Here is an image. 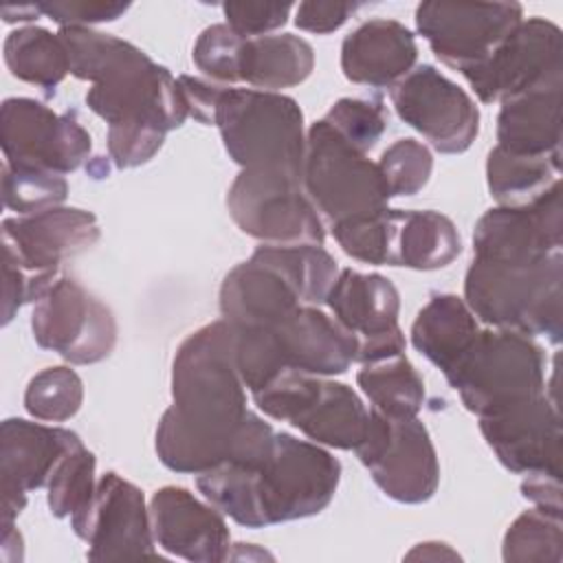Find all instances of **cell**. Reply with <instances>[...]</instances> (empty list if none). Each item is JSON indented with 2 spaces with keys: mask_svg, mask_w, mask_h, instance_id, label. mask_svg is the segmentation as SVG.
Returning <instances> with one entry per match:
<instances>
[{
  "mask_svg": "<svg viewBox=\"0 0 563 563\" xmlns=\"http://www.w3.org/2000/svg\"><path fill=\"white\" fill-rule=\"evenodd\" d=\"M275 431L246 407L235 365V330L224 319L191 332L172 361V405L156 427L158 460L200 475L220 464H260Z\"/></svg>",
  "mask_w": 563,
  "mask_h": 563,
  "instance_id": "obj_1",
  "label": "cell"
},
{
  "mask_svg": "<svg viewBox=\"0 0 563 563\" xmlns=\"http://www.w3.org/2000/svg\"><path fill=\"white\" fill-rule=\"evenodd\" d=\"M341 462L321 444L275 433L257 466L220 464L196 477L202 497L244 528L319 515L334 497Z\"/></svg>",
  "mask_w": 563,
  "mask_h": 563,
  "instance_id": "obj_2",
  "label": "cell"
},
{
  "mask_svg": "<svg viewBox=\"0 0 563 563\" xmlns=\"http://www.w3.org/2000/svg\"><path fill=\"white\" fill-rule=\"evenodd\" d=\"M70 57V75L90 81L88 108L108 128H154L172 132L189 117L178 79L139 46L95 31L64 26L57 31Z\"/></svg>",
  "mask_w": 563,
  "mask_h": 563,
  "instance_id": "obj_3",
  "label": "cell"
},
{
  "mask_svg": "<svg viewBox=\"0 0 563 563\" xmlns=\"http://www.w3.org/2000/svg\"><path fill=\"white\" fill-rule=\"evenodd\" d=\"M471 312L490 328L561 343L563 253L534 264H508L473 257L464 275Z\"/></svg>",
  "mask_w": 563,
  "mask_h": 563,
  "instance_id": "obj_4",
  "label": "cell"
},
{
  "mask_svg": "<svg viewBox=\"0 0 563 563\" xmlns=\"http://www.w3.org/2000/svg\"><path fill=\"white\" fill-rule=\"evenodd\" d=\"M352 363H356V341L332 317L308 303L271 328L235 330V365L251 394L284 369L336 376Z\"/></svg>",
  "mask_w": 563,
  "mask_h": 563,
  "instance_id": "obj_5",
  "label": "cell"
},
{
  "mask_svg": "<svg viewBox=\"0 0 563 563\" xmlns=\"http://www.w3.org/2000/svg\"><path fill=\"white\" fill-rule=\"evenodd\" d=\"M229 158L242 169L284 172L301 178L306 132L303 112L282 92L229 86L216 110Z\"/></svg>",
  "mask_w": 563,
  "mask_h": 563,
  "instance_id": "obj_6",
  "label": "cell"
},
{
  "mask_svg": "<svg viewBox=\"0 0 563 563\" xmlns=\"http://www.w3.org/2000/svg\"><path fill=\"white\" fill-rule=\"evenodd\" d=\"M545 352L532 336L486 328L444 378L482 418L545 394Z\"/></svg>",
  "mask_w": 563,
  "mask_h": 563,
  "instance_id": "obj_7",
  "label": "cell"
},
{
  "mask_svg": "<svg viewBox=\"0 0 563 563\" xmlns=\"http://www.w3.org/2000/svg\"><path fill=\"white\" fill-rule=\"evenodd\" d=\"M251 396L268 418L288 422L314 444L330 449H356L369 420L350 385L297 369H284Z\"/></svg>",
  "mask_w": 563,
  "mask_h": 563,
  "instance_id": "obj_8",
  "label": "cell"
},
{
  "mask_svg": "<svg viewBox=\"0 0 563 563\" xmlns=\"http://www.w3.org/2000/svg\"><path fill=\"white\" fill-rule=\"evenodd\" d=\"M301 185L330 227L387 207L389 194L378 165L347 143L325 119L306 132Z\"/></svg>",
  "mask_w": 563,
  "mask_h": 563,
  "instance_id": "obj_9",
  "label": "cell"
},
{
  "mask_svg": "<svg viewBox=\"0 0 563 563\" xmlns=\"http://www.w3.org/2000/svg\"><path fill=\"white\" fill-rule=\"evenodd\" d=\"M238 229L264 244H321L325 229L301 178L268 169H240L227 191Z\"/></svg>",
  "mask_w": 563,
  "mask_h": 563,
  "instance_id": "obj_10",
  "label": "cell"
},
{
  "mask_svg": "<svg viewBox=\"0 0 563 563\" xmlns=\"http://www.w3.org/2000/svg\"><path fill=\"white\" fill-rule=\"evenodd\" d=\"M31 332L40 347L73 365L99 363L117 345L112 310L66 273H57L35 297Z\"/></svg>",
  "mask_w": 563,
  "mask_h": 563,
  "instance_id": "obj_11",
  "label": "cell"
},
{
  "mask_svg": "<svg viewBox=\"0 0 563 563\" xmlns=\"http://www.w3.org/2000/svg\"><path fill=\"white\" fill-rule=\"evenodd\" d=\"M354 451L374 484L394 501L422 504L438 490V453L418 416L396 420L369 409L365 435Z\"/></svg>",
  "mask_w": 563,
  "mask_h": 563,
  "instance_id": "obj_12",
  "label": "cell"
},
{
  "mask_svg": "<svg viewBox=\"0 0 563 563\" xmlns=\"http://www.w3.org/2000/svg\"><path fill=\"white\" fill-rule=\"evenodd\" d=\"M0 147L11 167L64 176L84 165L92 139L75 112L57 114L35 99L9 97L0 106Z\"/></svg>",
  "mask_w": 563,
  "mask_h": 563,
  "instance_id": "obj_13",
  "label": "cell"
},
{
  "mask_svg": "<svg viewBox=\"0 0 563 563\" xmlns=\"http://www.w3.org/2000/svg\"><path fill=\"white\" fill-rule=\"evenodd\" d=\"M523 20L517 2H420L416 29L433 55L462 75L479 66Z\"/></svg>",
  "mask_w": 563,
  "mask_h": 563,
  "instance_id": "obj_14",
  "label": "cell"
},
{
  "mask_svg": "<svg viewBox=\"0 0 563 563\" xmlns=\"http://www.w3.org/2000/svg\"><path fill=\"white\" fill-rule=\"evenodd\" d=\"M396 114L440 154L466 152L479 132L473 97L431 64L413 66L389 88Z\"/></svg>",
  "mask_w": 563,
  "mask_h": 563,
  "instance_id": "obj_15",
  "label": "cell"
},
{
  "mask_svg": "<svg viewBox=\"0 0 563 563\" xmlns=\"http://www.w3.org/2000/svg\"><path fill=\"white\" fill-rule=\"evenodd\" d=\"M561 29L545 18H528L464 79L482 103H501L561 79Z\"/></svg>",
  "mask_w": 563,
  "mask_h": 563,
  "instance_id": "obj_16",
  "label": "cell"
},
{
  "mask_svg": "<svg viewBox=\"0 0 563 563\" xmlns=\"http://www.w3.org/2000/svg\"><path fill=\"white\" fill-rule=\"evenodd\" d=\"M73 532L88 543L90 561L156 556L150 506L143 490L114 471L97 479L90 504L70 517Z\"/></svg>",
  "mask_w": 563,
  "mask_h": 563,
  "instance_id": "obj_17",
  "label": "cell"
},
{
  "mask_svg": "<svg viewBox=\"0 0 563 563\" xmlns=\"http://www.w3.org/2000/svg\"><path fill=\"white\" fill-rule=\"evenodd\" d=\"M332 319L356 341V363H372L405 352L398 325L400 295L380 273L339 271L325 299Z\"/></svg>",
  "mask_w": 563,
  "mask_h": 563,
  "instance_id": "obj_18",
  "label": "cell"
},
{
  "mask_svg": "<svg viewBox=\"0 0 563 563\" xmlns=\"http://www.w3.org/2000/svg\"><path fill=\"white\" fill-rule=\"evenodd\" d=\"M561 183L528 205L488 209L473 231V257L534 264L561 251Z\"/></svg>",
  "mask_w": 563,
  "mask_h": 563,
  "instance_id": "obj_19",
  "label": "cell"
},
{
  "mask_svg": "<svg viewBox=\"0 0 563 563\" xmlns=\"http://www.w3.org/2000/svg\"><path fill=\"white\" fill-rule=\"evenodd\" d=\"M101 238L97 216L79 207H53L2 220V260L37 277L92 249Z\"/></svg>",
  "mask_w": 563,
  "mask_h": 563,
  "instance_id": "obj_20",
  "label": "cell"
},
{
  "mask_svg": "<svg viewBox=\"0 0 563 563\" xmlns=\"http://www.w3.org/2000/svg\"><path fill=\"white\" fill-rule=\"evenodd\" d=\"M479 431L508 471L561 477V418L548 394L482 416Z\"/></svg>",
  "mask_w": 563,
  "mask_h": 563,
  "instance_id": "obj_21",
  "label": "cell"
},
{
  "mask_svg": "<svg viewBox=\"0 0 563 563\" xmlns=\"http://www.w3.org/2000/svg\"><path fill=\"white\" fill-rule=\"evenodd\" d=\"M81 442L62 427L7 418L0 427V526L13 523L26 506V493L48 484L57 462Z\"/></svg>",
  "mask_w": 563,
  "mask_h": 563,
  "instance_id": "obj_22",
  "label": "cell"
},
{
  "mask_svg": "<svg viewBox=\"0 0 563 563\" xmlns=\"http://www.w3.org/2000/svg\"><path fill=\"white\" fill-rule=\"evenodd\" d=\"M150 519L156 545L174 556L196 563L229 556L231 534L222 512L183 486L158 488L150 499Z\"/></svg>",
  "mask_w": 563,
  "mask_h": 563,
  "instance_id": "obj_23",
  "label": "cell"
},
{
  "mask_svg": "<svg viewBox=\"0 0 563 563\" xmlns=\"http://www.w3.org/2000/svg\"><path fill=\"white\" fill-rule=\"evenodd\" d=\"M218 306L227 323L235 330H246L279 323L301 306V299L275 266L251 255L224 275Z\"/></svg>",
  "mask_w": 563,
  "mask_h": 563,
  "instance_id": "obj_24",
  "label": "cell"
},
{
  "mask_svg": "<svg viewBox=\"0 0 563 563\" xmlns=\"http://www.w3.org/2000/svg\"><path fill=\"white\" fill-rule=\"evenodd\" d=\"M416 59V37L398 20H367L345 35L341 44L345 79L369 88H391L413 70Z\"/></svg>",
  "mask_w": 563,
  "mask_h": 563,
  "instance_id": "obj_25",
  "label": "cell"
},
{
  "mask_svg": "<svg viewBox=\"0 0 563 563\" xmlns=\"http://www.w3.org/2000/svg\"><path fill=\"white\" fill-rule=\"evenodd\" d=\"M561 88L552 81L501 101L497 147L521 156L561 154Z\"/></svg>",
  "mask_w": 563,
  "mask_h": 563,
  "instance_id": "obj_26",
  "label": "cell"
},
{
  "mask_svg": "<svg viewBox=\"0 0 563 563\" xmlns=\"http://www.w3.org/2000/svg\"><path fill=\"white\" fill-rule=\"evenodd\" d=\"M477 317L453 292L433 295L411 323V345L444 376L460 363L479 334Z\"/></svg>",
  "mask_w": 563,
  "mask_h": 563,
  "instance_id": "obj_27",
  "label": "cell"
},
{
  "mask_svg": "<svg viewBox=\"0 0 563 563\" xmlns=\"http://www.w3.org/2000/svg\"><path fill=\"white\" fill-rule=\"evenodd\" d=\"M312 68V46L292 33L244 37L238 59L240 81L268 92L299 86L310 77Z\"/></svg>",
  "mask_w": 563,
  "mask_h": 563,
  "instance_id": "obj_28",
  "label": "cell"
},
{
  "mask_svg": "<svg viewBox=\"0 0 563 563\" xmlns=\"http://www.w3.org/2000/svg\"><path fill=\"white\" fill-rule=\"evenodd\" d=\"M460 251L462 240L451 218L433 209H400L394 240V266L435 271L449 266Z\"/></svg>",
  "mask_w": 563,
  "mask_h": 563,
  "instance_id": "obj_29",
  "label": "cell"
},
{
  "mask_svg": "<svg viewBox=\"0 0 563 563\" xmlns=\"http://www.w3.org/2000/svg\"><path fill=\"white\" fill-rule=\"evenodd\" d=\"M561 154L521 156L493 147L486 158V185L499 207L528 205L559 183Z\"/></svg>",
  "mask_w": 563,
  "mask_h": 563,
  "instance_id": "obj_30",
  "label": "cell"
},
{
  "mask_svg": "<svg viewBox=\"0 0 563 563\" xmlns=\"http://www.w3.org/2000/svg\"><path fill=\"white\" fill-rule=\"evenodd\" d=\"M4 64L9 73L26 84L53 92L70 73V57L59 33L42 26H22L4 40Z\"/></svg>",
  "mask_w": 563,
  "mask_h": 563,
  "instance_id": "obj_31",
  "label": "cell"
},
{
  "mask_svg": "<svg viewBox=\"0 0 563 563\" xmlns=\"http://www.w3.org/2000/svg\"><path fill=\"white\" fill-rule=\"evenodd\" d=\"M356 383L372 409L387 418H416L424 405V383L405 352L363 363Z\"/></svg>",
  "mask_w": 563,
  "mask_h": 563,
  "instance_id": "obj_32",
  "label": "cell"
},
{
  "mask_svg": "<svg viewBox=\"0 0 563 563\" xmlns=\"http://www.w3.org/2000/svg\"><path fill=\"white\" fill-rule=\"evenodd\" d=\"M253 255L275 266L308 306L325 303L339 277L336 260L321 244H262Z\"/></svg>",
  "mask_w": 563,
  "mask_h": 563,
  "instance_id": "obj_33",
  "label": "cell"
},
{
  "mask_svg": "<svg viewBox=\"0 0 563 563\" xmlns=\"http://www.w3.org/2000/svg\"><path fill=\"white\" fill-rule=\"evenodd\" d=\"M400 209H380L332 224V235L345 255L374 264L394 266V240L398 231Z\"/></svg>",
  "mask_w": 563,
  "mask_h": 563,
  "instance_id": "obj_34",
  "label": "cell"
},
{
  "mask_svg": "<svg viewBox=\"0 0 563 563\" xmlns=\"http://www.w3.org/2000/svg\"><path fill=\"white\" fill-rule=\"evenodd\" d=\"M501 559L506 563H561V517L543 512L539 508L521 512L504 534Z\"/></svg>",
  "mask_w": 563,
  "mask_h": 563,
  "instance_id": "obj_35",
  "label": "cell"
},
{
  "mask_svg": "<svg viewBox=\"0 0 563 563\" xmlns=\"http://www.w3.org/2000/svg\"><path fill=\"white\" fill-rule=\"evenodd\" d=\"M95 453L79 442L55 466L46 484V501L55 517H73L81 512L97 490Z\"/></svg>",
  "mask_w": 563,
  "mask_h": 563,
  "instance_id": "obj_36",
  "label": "cell"
},
{
  "mask_svg": "<svg viewBox=\"0 0 563 563\" xmlns=\"http://www.w3.org/2000/svg\"><path fill=\"white\" fill-rule=\"evenodd\" d=\"M84 402V383L66 365L37 372L24 389V409L42 422L70 420Z\"/></svg>",
  "mask_w": 563,
  "mask_h": 563,
  "instance_id": "obj_37",
  "label": "cell"
},
{
  "mask_svg": "<svg viewBox=\"0 0 563 563\" xmlns=\"http://www.w3.org/2000/svg\"><path fill=\"white\" fill-rule=\"evenodd\" d=\"M68 196V183L62 174L42 169H22L2 165V200L18 216L40 213L59 207Z\"/></svg>",
  "mask_w": 563,
  "mask_h": 563,
  "instance_id": "obj_38",
  "label": "cell"
},
{
  "mask_svg": "<svg viewBox=\"0 0 563 563\" xmlns=\"http://www.w3.org/2000/svg\"><path fill=\"white\" fill-rule=\"evenodd\" d=\"M376 165L389 198L413 196L429 183L433 172V156L420 141L398 139L380 154Z\"/></svg>",
  "mask_w": 563,
  "mask_h": 563,
  "instance_id": "obj_39",
  "label": "cell"
},
{
  "mask_svg": "<svg viewBox=\"0 0 563 563\" xmlns=\"http://www.w3.org/2000/svg\"><path fill=\"white\" fill-rule=\"evenodd\" d=\"M347 143L369 152L387 130V110L380 99H339L323 117Z\"/></svg>",
  "mask_w": 563,
  "mask_h": 563,
  "instance_id": "obj_40",
  "label": "cell"
},
{
  "mask_svg": "<svg viewBox=\"0 0 563 563\" xmlns=\"http://www.w3.org/2000/svg\"><path fill=\"white\" fill-rule=\"evenodd\" d=\"M244 37L238 35L227 22L207 26L191 51V59L202 75L216 84L233 86L240 81L238 59Z\"/></svg>",
  "mask_w": 563,
  "mask_h": 563,
  "instance_id": "obj_41",
  "label": "cell"
},
{
  "mask_svg": "<svg viewBox=\"0 0 563 563\" xmlns=\"http://www.w3.org/2000/svg\"><path fill=\"white\" fill-rule=\"evenodd\" d=\"M292 11L290 2H224L227 24L242 37H262L286 24Z\"/></svg>",
  "mask_w": 563,
  "mask_h": 563,
  "instance_id": "obj_42",
  "label": "cell"
},
{
  "mask_svg": "<svg viewBox=\"0 0 563 563\" xmlns=\"http://www.w3.org/2000/svg\"><path fill=\"white\" fill-rule=\"evenodd\" d=\"M165 136L154 128H108V154L119 169H132L152 161Z\"/></svg>",
  "mask_w": 563,
  "mask_h": 563,
  "instance_id": "obj_43",
  "label": "cell"
},
{
  "mask_svg": "<svg viewBox=\"0 0 563 563\" xmlns=\"http://www.w3.org/2000/svg\"><path fill=\"white\" fill-rule=\"evenodd\" d=\"M42 15L64 26H90L99 22H114L130 4L128 2H88V0H62V2H37Z\"/></svg>",
  "mask_w": 563,
  "mask_h": 563,
  "instance_id": "obj_44",
  "label": "cell"
},
{
  "mask_svg": "<svg viewBox=\"0 0 563 563\" xmlns=\"http://www.w3.org/2000/svg\"><path fill=\"white\" fill-rule=\"evenodd\" d=\"M358 7V2H299L295 7V24L301 31L325 35L341 29Z\"/></svg>",
  "mask_w": 563,
  "mask_h": 563,
  "instance_id": "obj_45",
  "label": "cell"
},
{
  "mask_svg": "<svg viewBox=\"0 0 563 563\" xmlns=\"http://www.w3.org/2000/svg\"><path fill=\"white\" fill-rule=\"evenodd\" d=\"M178 86H180V90H183V97H185L189 117H194L196 121H200V123H205V125H213L218 103H220V99H222V92H224L229 86L216 84V81H211V79L191 77V75H180V77H178Z\"/></svg>",
  "mask_w": 563,
  "mask_h": 563,
  "instance_id": "obj_46",
  "label": "cell"
},
{
  "mask_svg": "<svg viewBox=\"0 0 563 563\" xmlns=\"http://www.w3.org/2000/svg\"><path fill=\"white\" fill-rule=\"evenodd\" d=\"M33 277L20 266L2 260V325H7L31 297Z\"/></svg>",
  "mask_w": 563,
  "mask_h": 563,
  "instance_id": "obj_47",
  "label": "cell"
},
{
  "mask_svg": "<svg viewBox=\"0 0 563 563\" xmlns=\"http://www.w3.org/2000/svg\"><path fill=\"white\" fill-rule=\"evenodd\" d=\"M521 495L534 508L561 517V477L550 473H530L521 482Z\"/></svg>",
  "mask_w": 563,
  "mask_h": 563,
  "instance_id": "obj_48",
  "label": "cell"
},
{
  "mask_svg": "<svg viewBox=\"0 0 563 563\" xmlns=\"http://www.w3.org/2000/svg\"><path fill=\"white\" fill-rule=\"evenodd\" d=\"M407 561H460V554L455 550H451V545L440 543V541H424L413 545V550H409L405 554Z\"/></svg>",
  "mask_w": 563,
  "mask_h": 563,
  "instance_id": "obj_49",
  "label": "cell"
},
{
  "mask_svg": "<svg viewBox=\"0 0 563 563\" xmlns=\"http://www.w3.org/2000/svg\"><path fill=\"white\" fill-rule=\"evenodd\" d=\"M2 13V20L7 24L11 22H31V20H37L42 15L40 11V4L37 2H29V4H4L0 9Z\"/></svg>",
  "mask_w": 563,
  "mask_h": 563,
  "instance_id": "obj_50",
  "label": "cell"
}]
</instances>
